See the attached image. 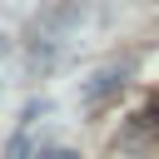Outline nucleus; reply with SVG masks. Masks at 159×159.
Instances as JSON below:
<instances>
[{
  "label": "nucleus",
  "instance_id": "obj_1",
  "mask_svg": "<svg viewBox=\"0 0 159 159\" xmlns=\"http://www.w3.org/2000/svg\"><path fill=\"white\" fill-rule=\"evenodd\" d=\"M124 75H129V65H104V70L84 84V104H89V109H94V104H104V99L124 84Z\"/></svg>",
  "mask_w": 159,
  "mask_h": 159
},
{
  "label": "nucleus",
  "instance_id": "obj_2",
  "mask_svg": "<svg viewBox=\"0 0 159 159\" xmlns=\"http://www.w3.org/2000/svg\"><path fill=\"white\" fill-rule=\"evenodd\" d=\"M40 159H80V154H70V149H50V154H40Z\"/></svg>",
  "mask_w": 159,
  "mask_h": 159
},
{
  "label": "nucleus",
  "instance_id": "obj_3",
  "mask_svg": "<svg viewBox=\"0 0 159 159\" xmlns=\"http://www.w3.org/2000/svg\"><path fill=\"white\" fill-rule=\"evenodd\" d=\"M149 114H154V119H159V94H154V99H149Z\"/></svg>",
  "mask_w": 159,
  "mask_h": 159
}]
</instances>
